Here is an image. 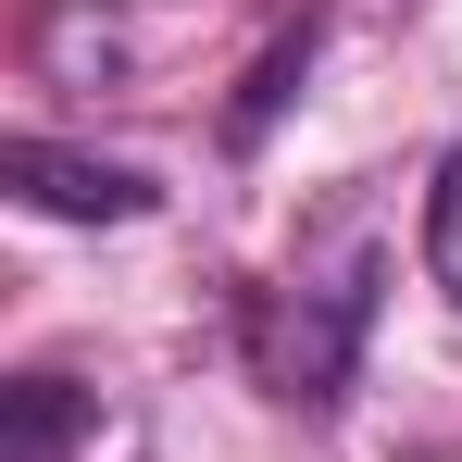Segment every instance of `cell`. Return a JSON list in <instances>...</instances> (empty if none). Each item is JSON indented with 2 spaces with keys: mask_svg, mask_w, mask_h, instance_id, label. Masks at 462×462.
Returning a JSON list of instances; mask_svg holds the SVG:
<instances>
[{
  "mask_svg": "<svg viewBox=\"0 0 462 462\" xmlns=\"http://www.w3.org/2000/svg\"><path fill=\"white\" fill-rule=\"evenodd\" d=\"M375 237H350L337 263H300V275H275V288H250V375L275 387L288 412H337V387L363 363V325H375Z\"/></svg>",
  "mask_w": 462,
  "mask_h": 462,
  "instance_id": "1",
  "label": "cell"
},
{
  "mask_svg": "<svg viewBox=\"0 0 462 462\" xmlns=\"http://www.w3.org/2000/svg\"><path fill=\"white\" fill-rule=\"evenodd\" d=\"M0 188L51 226H138L162 188L138 162H100V151H63V138H0Z\"/></svg>",
  "mask_w": 462,
  "mask_h": 462,
  "instance_id": "2",
  "label": "cell"
},
{
  "mask_svg": "<svg viewBox=\"0 0 462 462\" xmlns=\"http://www.w3.org/2000/svg\"><path fill=\"white\" fill-rule=\"evenodd\" d=\"M88 412H100V400H88L76 375H13L0 387V462H63L88 438Z\"/></svg>",
  "mask_w": 462,
  "mask_h": 462,
  "instance_id": "3",
  "label": "cell"
},
{
  "mask_svg": "<svg viewBox=\"0 0 462 462\" xmlns=\"http://www.w3.org/2000/svg\"><path fill=\"white\" fill-rule=\"evenodd\" d=\"M300 76H312V13L288 25V38H275V51H263V63H250V100H237V151H250V138L288 113V88H300Z\"/></svg>",
  "mask_w": 462,
  "mask_h": 462,
  "instance_id": "4",
  "label": "cell"
},
{
  "mask_svg": "<svg viewBox=\"0 0 462 462\" xmlns=\"http://www.w3.org/2000/svg\"><path fill=\"white\" fill-rule=\"evenodd\" d=\"M425 275L462 300V151L438 162V188H425Z\"/></svg>",
  "mask_w": 462,
  "mask_h": 462,
  "instance_id": "5",
  "label": "cell"
}]
</instances>
